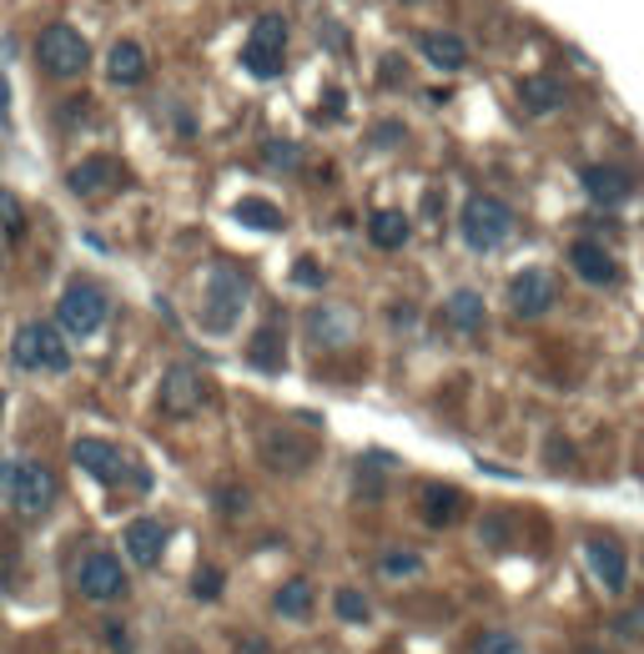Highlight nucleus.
Instances as JSON below:
<instances>
[{"label": "nucleus", "mask_w": 644, "mask_h": 654, "mask_svg": "<svg viewBox=\"0 0 644 654\" xmlns=\"http://www.w3.org/2000/svg\"><path fill=\"white\" fill-rule=\"evenodd\" d=\"M293 283H307V287H323V273H317L313 262H297V267H293Z\"/></svg>", "instance_id": "37"}, {"label": "nucleus", "mask_w": 644, "mask_h": 654, "mask_svg": "<svg viewBox=\"0 0 644 654\" xmlns=\"http://www.w3.org/2000/svg\"><path fill=\"white\" fill-rule=\"evenodd\" d=\"M0 589H11V559L0 554Z\"/></svg>", "instance_id": "41"}, {"label": "nucleus", "mask_w": 644, "mask_h": 654, "mask_svg": "<svg viewBox=\"0 0 644 654\" xmlns=\"http://www.w3.org/2000/svg\"><path fill=\"white\" fill-rule=\"evenodd\" d=\"M418 569H423V554H413V549H382V559H378L382 579H408Z\"/></svg>", "instance_id": "28"}, {"label": "nucleus", "mask_w": 644, "mask_h": 654, "mask_svg": "<svg viewBox=\"0 0 644 654\" xmlns=\"http://www.w3.org/2000/svg\"><path fill=\"white\" fill-rule=\"evenodd\" d=\"M202 403H207V382H202V372L186 368V362L166 368L162 388H156V408H162L166 418H192Z\"/></svg>", "instance_id": "8"}, {"label": "nucleus", "mask_w": 644, "mask_h": 654, "mask_svg": "<svg viewBox=\"0 0 644 654\" xmlns=\"http://www.w3.org/2000/svg\"><path fill=\"white\" fill-rule=\"evenodd\" d=\"M11 362L21 372H67L71 348L61 343V327L55 323H21L11 338Z\"/></svg>", "instance_id": "1"}, {"label": "nucleus", "mask_w": 644, "mask_h": 654, "mask_svg": "<svg viewBox=\"0 0 644 654\" xmlns=\"http://www.w3.org/2000/svg\"><path fill=\"white\" fill-rule=\"evenodd\" d=\"M121 176V166L111 162V156H86V162H76L67 172V186H71V196H81V202H91V196H101L111 182Z\"/></svg>", "instance_id": "16"}, {"label": "nucleus", "mask_w": 644, "mask_h": 654, "mask_svg": "<svg viewBox=\"0 0 644 654\" xmlns=\"http://www.w3.org/2000/svg\"><path fill=\"white\" fill-rule=\"evenodd\" d=\"M0 267H6V247H0Z\"/></svg>", "instance_id": "42"}, {"label": "nucleus", "mask_w": 644, "mask_h": 654, "mask_svg": "<svg viewBox=\"0 0 644 654\" xmlns=\"http://www.w3.org/2000/svg\"><path fill=\"white\" fill-rule=\"evenodd\" d=\"M418 51H423V61L433 71H463L469 65V45L448 31H418Z\"/></svg>", "instance_id": "19"}, {"label": "nucleus", "mask_w": 644, "mask_h": 654, "mask_svg": "<svg viewBox=\"0 0 644 654\" xmlns=\"http://www.w3.org/2000/svg\"><path fill=\"white\" fill-rule=\"evenodd\" d=\"M232 217L247 222V227H263V232H283V212L273 202H263V196H242L237 207H232Z\"/></svg>", "instance_id": "25"}, {"label": "nucleus", "mask_w": 644, "mask_h": 654, "mask_svg": "<svg viewBox=\"0 0 644 654\" xmlns=\"http://www.w3.org/2000/svg\"><path fill=\"white\" fill-rule=\"evenodd\" d=\"M559 303V277L544 267H524V273L509 283V313L513 317H544Z\"/></svg>", "instance_id": "9"}, {"label": "nucleus", "mask_w": 644, "mask_h": 654, "mask_svg": "<svg viewBox=\"0 0 644 654\" xmlns=\"http://www.w3.org/2000/svg\"><path fill=\"white\" fill-rule=\"evenodd\" d=\"M247 277L237 273V267H217L212 273V287H207V327L212 333H227L232 323H237V313L247 307Z\"/></svg>", "instance_id": "10"}, {"label": "nucleus", "mask_w": 644, "mask_h": 654, "mask_svg": "<svg viewBox=\"0 0 644 654\" xmlns=\"http://www.w3.org/2000/svg\"><path fill=\"white\" fill-rule=\"evenodd\" d=\"M614 634H624V640H640V634H644V604H634L630 614H620V620H614Z\"/></svg>", "instance_id": "34"}, {"label": "nucleus", "mask_w": 644, "mask_h": 654, "mask_svg": "<svg viewBox=\"0 0 644 654\" xmlns=\"http://www.w3.org/2000/svg\"><path fill=\"white\" fill-rule=\"evenodd\" d=\"M307 338L317 343V348H343V343H352V313L348 307H333V303H317L313 313L303 317Z\"/></svg>", "instance_id": "13"}, {"label": "nucleus", "mask_w": 644, "mask_h": 654, "mask_svg": "<svg viewBox=\"0 0 644 654\" xmlns=\"http://www.w3.org/2000/svg\"><path fill=\"white\" fill-rule=\"evenodd\" d=\"M519 101H524L529 116H554L569 101V86L559 76H529L524 86H519Z\"/></svg>", "instance_id": "20"}, {"label": "nucleus", "mask_w": 644, "mask_h": 654, "mask_svg": "<svg viewBox=\"0 0 644 654\" xmlns=\"http://www.w3.org/2000/svg\"><path fill=\"white\" fill-rule=\"evenodd\" d=\"M418 513H423L428 529H453L463 513V493L448 489V483H428V489L418 493Z\"/></svg>", "instance_id": "17"}, {"label": "nucleus", "mask_w": 644, "mask_h": 654, "mask_svg": "<svg viewBox=\"0 0 644 654\" xmlns=\"http://www.w3.org/2000/svg\"><path fill=\"white\" fill-rule=\"evenodd\" d=\"M579 182H584V196H590V202H600V207H620V202H630V192H634L630 172L604 166V162L584 166V172H579Z\"/></svg>", "instance_id": "14"}, {"label": "nucleus", "mask_w": 644, "mask_h": 654, "mask_svg": "<svg viewBox=\"0 0 644 654\" xmlns=\"http://www.w3.org/2000/svg\"><path fill=\"white\" fill-rule=\"evenodd\" d=\"M333 610H338V620H348V624H368V614H372L358 589H338V594H333Z\"/></svg>", "instance_id": "31"}, {"label": "nucleus", "mask_w": 644, "mask_h": 654, "mask_svg": "<svg viewBox=\"0 0 644 654\" xmlns=\"http://www.w3.org/2000/svg\"><path fill=\"white\" fill-rule=\"evenodd\" d=\"M252 51H273V55H283L287 51V21L283 16H263V21L252 25Z\"/></svg>", "instance_id": "26"}, {"label": "nucleus", "mask_w": 644, "mask_h": 654, "mask_svg": "<svg viewBox=\"0 0 644 654\" xmlns=\"http://www.w3.org/2000/svg\"><path fill=\"white\" fill-rule=\"evenodd\" d=\"M569 267H574L590 287H614L620 283V262H614L600 242H574V247H569Z\"/></svg>", "instance_id": "15"}, {"label": "nucleus", "mask_w": 644, "mask_h": 654, "mask_svg": "<svg viewBox=\"0 0 644 654\" xmlns=\"http://www.w3.org/2000/svg\"><path fill=\"white\" fill-rule=\"evenodd\" d=\"M469 654H524V644H519V634H509V630H483V634H473Z\"/></svg>", "instance_id": "29"}, {"label": "nucleus", "mask_w": 644, "mask_h": 654, "mask_svg": "<svg viewBox=\"0 0 644 654\" xmlns=\"http://www.w3.org/2000/svg\"><path fill=\"white\" fill-rule=\"evenodd\" d=\"M398 136H403V121H388V126L372 131V142H378V146H393Z\"/></svg>", "instance_id": "38"}, {"label": "nucleus", "mask_w": 644, "mask_h": 654, "mask_svg": "<svg viewBox=\"0 0 644 654\" xmlns=\"http://www.w3.org/2000/svg\"><path fill=\"white\" fill-rule=\"evenodd\" d=\"M76 589L91 604H111L126 594V569H121V559L111 549H91L76 569Z\"/></svg>", "instance_id": "7"}, {"label": "nucleus", "mask_w": 644, "mask_h": 654, "mask_svg": "<svg viewBox=\"0 0 644 654\" xmlns=\"http://www.w3.org/2000/svg\"><path fill=\"white\" fill-rule=\"evenodd\" d=\"M106 76L116 81V86H136V81L146 76V51H142V41H116V45H111Z\"/></svg>", "instance_id": "21"}, {"label": "nucleus", "mask_w": 644, "mask_h": 654, "mask_svg": "<svg viewBox=\"0 0 644 654\" xmlns=\"http://www.w3.org/2000/svg\"><path fill=\"white\" fill-rule=\"evenodd\" d=\"M584 559H590L594 579H600V584L610 589V594H620V589L630 584V554H624L620 539H610V534L584 539Z\"/></svg>", "instance_id": "12"}, {"label": "nucleus", "mask_w": 644, "mask_h": 654, "mask_svg": "<svg viewBox=\"0 0 644 654\" xmlns=\"http://www.w3.org/2000/svg\"><path fill=\"white\" fill-rule=\"evenodd\" d=\"M257 453H263V463L273 473H303L317 458V448H313V438H303L297 428H267V433L257 438Z\"/></svg>", "instance_id": "11"}, {"label": "nucleus", "mask_w": 644, "mask_h": 654, "mask_svg": "<svg viewBox=\"0 0 644 654\" xmlns=\"http://www.w3.org/2000/svg\"><path fill=\"white\" fill-rule=\"evenodd\" d=\"M222 584H227V579H222V569H212V564H202L197 574H192V594H197V600H222Z\"/></svg>", "instance_id": "33"}, {"label": "nucleus", "mask_w": 644, "mask_h": 654, "mask_svg": "<svg viewBox=\"0 0 644 654\" xmlns=\"http://www.w3.org/2000/svg\"><path fill=\"white\" fill-rule=\"evenodd\" d=\"M257 368H267V372H283V333L277 327H267V333H257L252 338V352H247Z\"/></svg>", "instance_id": "27"}, {"label": "nucleus", "mask_w": 644, "mask_h": 654, "mask_svg": "<svg viewBox=\"0 0 644 654\" xmlns=\"http://www.w3.org/2000/svg\"><path fill=\"white\" fill-rule=\"evenodd\" d=\"M368 242H372L378 252H398V247L408 242V217H403V212H372Z\"/></svg>", "instance_id": "23"}, {"label": "nucleus", "mask_w": 644, "mask_h": 654, "mask_svg": "<svg viewBox=\"0 0 644 654\" xmlns=\"http://www.w3.org/2000/svg\"><path fill=\"white\" fill-rule=\"evenodd\" d=\"M71 458H76V463H81V469H86L96 483H106V489H121V483H132V489H146V483H152V473L136 469L132 458L121 453L116 443H106V438H76V443H71Z\"/></svg>", "instance_id": "2"}, {"label": "nucleus", "mask_w": 644, "mask_h": 654, "mask_svg": "<svg viewBox=\"0 0 644 654\" xmlns=\"http://www.w3.org/2000/svg\"><path fill=\"white\" fill-rule=\"evenodd\" d=\"M106 640L116 644V654H132V644H126V630H121V624H106Z\"/></svg>", "instance_id": "40"}, {"label": "nucleus", "mask_w": 644, "mask_h": 654, "mask_svg": "<svg viewBox=\"0 0 644 654\" xmlns=\"http://www.w3.org/2000/svg\"><path fill=\"white\" fill-rule=\"evenodd\" d=\"M126 554L142 569H152L166 554V523L162 519H132L126 523Z\"/></svg>", "instance_id": "18"}, {"label": "nucleus", "mask_w": 644, "mask_h": 654, "mask_svg": "<svg viewBox=\"0 0 644 654\" xmlns=\"http://www.w3.org/2000/svg\"><path fill=\"white\" fill-rule=\"evenodd\" d=\"M273 610L283 614V620H307V614H313V584H307V579H287L273 594Z\"/></svg>", "instance_id": "24"}, {"label": "nucleus", "mask_w": 644, "mask_h": 654, "mask_svg": "<svg viewBox=\"0 0 644 654\" xmlns=\"http://www.w3.org/2000/svg\"><path fill=\"white\" fill-rule=\"evenodd\" d=\"M217 509H227V513H242V509H247V489H237V483H232L227 493H217Z\"/></svg>", "instance_id": "36"}, {"label": "nucleus", "mask_w": 644, "mask_h": 654, "mask_svg": "<svg viewBox=\"0 0 644 654\" xmlns=\"http://www.w3.org/2000/svg\"><path fill=\"white\" fill-rule=\"evenodd\" d=\"M106 313H111V303H106V293H101L96 283H71L67 293H61V303H55V327L67 333V338H91L101 323H106Z\"/></svg>", "instance_id": "5"}, {"label": "nucleus", "mask_w": 644, "mask_h": 654, "mask_svg": "<svg viewBox=\"0 0 644 654\" xmlns=\"http://www.w3.org/2000/svg\"><path fill=\"white\" fill-rule=\"evenodd\" d=\"M267 162H273V166H297V162H303V152H297V146H287V142H273V146H267Z\"/></svg>", "instance_id": "35"}, {"label": "nucleus", "mask_w": 644, "mask_h": 654, "mask_svg": "<svg viewBox=\"0 0 644 654\" xmlns=\"http://www.w3.org/2000/svg\"><path fill=\"white\" fill-rule=\"evenodd\" d=\"M0 232L6 237H25V207L11 186H0Z\"/></svg>", "instance_id": "30"}, {"label": "nucleus", "mask_w": 644, "mask_h": 654, "mask_svg": "<svg viewBox=\"0 0 644 654\" xmlns=\"http://www.w3.org/2000/svg\"><path fill=\"white\" fill-rule=\"evenodd\" d=\"M35 61H41L45 76H55V81H76L81 71L91 65V51H86V41H81L76 25L55 21V25H45V31L35 35Z\"/></svg>", "instance_id": "3"}, {"label": "nucleus", "mask_w": 644, "mask_h": 654, "mask_svg": "<svg viewBox=\"0 0 644 654\" xmlns=\"http://www.w3.org/2000/svg\"><path fill=\"white\" fill-rule=\"evenodd\" d=\"M55 493H61L55 473L45 469V463H35V458H25V463L11 469V503H16V513H25V519H41V513L55 503Z\"/></svg>", "instance_id": "6"}, {"label": "nucleus", "mask_w": 644, "mask_h": 654, "mask_svg": "<svg viewBox=\"0 0 644 654\" xmlns=\"http://www.w3.org/2000/svg\"><path fill=\"white\" fill-rule=\"evenodd\" d=\"M232 654H273V644L257 640V634H247V640H237V650H232Z\"/></svg>", "instance_id": "39"}, {"label": "nucleus", "mask_w": 644, "mask_h": 654, "mask_svg": "<svg viewBox=\"0 0 644 654\" xmlns=\"http://www.w3.org/2000/svg\"><path fill=\"white\" fill-rule=\"evenodd\" d=\"M459 232H463V242H469L473 252H499L503 242L513 237V212L503 207L499 196H469L463 202V212H459Z\"/></svg>", "instance_id": "4"}, {"label": "nucleus", "mask_w": 644, "mask_h": 654, "mask_svg": "<svg viewBox=\"0 0 644 654\" xmlns=\"http://www.w3.org/2000/svg\"><path fill=\"white\" fill-rule=\"evenodd\" d=\"M242 61H247V71L252 76H263V81H273V76H283V55H273V51H242Z\"/></svg>", "instance_id": "32"}, {"label": "nucleus", "mask_w": 644, "mask_h": 654, "mask_svg": "<svg viewBox=\"0 0 644 654\" xmlns=\"http://www.w3.org/2000/svg\"><path fill=\"white\" fill-rule=\"evenodd\" d=\"M443 323L453 327V333H479L483 327V297L473 293V287H459V293L443 303Z\"/></svg>", "instance_id": "22"}]
</instances>
